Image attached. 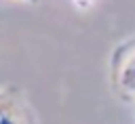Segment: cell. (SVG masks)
Masks as SVG:
<instances>
[{
  "label": "cell",
  "mask_w": 135,
  "mask_h": 124,
  "mask_svg": "<svg viewBox=\"0 0 135 124\" xmlns=\"http://www.w3.org/2000/svg\"><path fill=\"white\" fill-rule=\"evenodd\" d=\"M23 2H38V0H23Z\"/></svg>",
  "instance_id": "4"
},
{
  "label": "cell",
  "mask_w": 135,
  "mask_h": 124,
  "mask_svg": "<svg viewBox=\"0 0 135 124\" xmlns=\"http://www.w3.org/2000/svg\"><path fill=\"white\" fill-rule=\"evenodd\" d=\"M72 2H74V4H78V6H82V8H84V6H89V4H91V2H93V0H72Z\"/></svg>",
  "instance_id": "3"
},
{
  "label": "cell",
  "mask_w": 135,
  "mask_h": 124,
  "mask_svg": "<svg viewBox=\"0 0 135 124\" xmlns=\"http://www.w3.org/2000/svg\"><path fill=\"white\" fill-rule=\"evenodd\" d=\"M0 124H36L32 107L19 92L0 90Z\"/></svg>",
  "instance_id": "1"
},
{
  "label": "cell",
  "mask_w": 135,
  "mask_h": 124,
  "mask_svg": "<svg viewBox=\"0 0 135 124\" xmlns=\"http://www.w3.org/2000/svg\"><path fill=\"white\" fill-rule=\"evenodd\" d=\"M118 86H120V90L135 95V53H131L129 59L122 63V67L118 71Z\"/></svg>",
  "instance_id": "2"
}]
</instances>
